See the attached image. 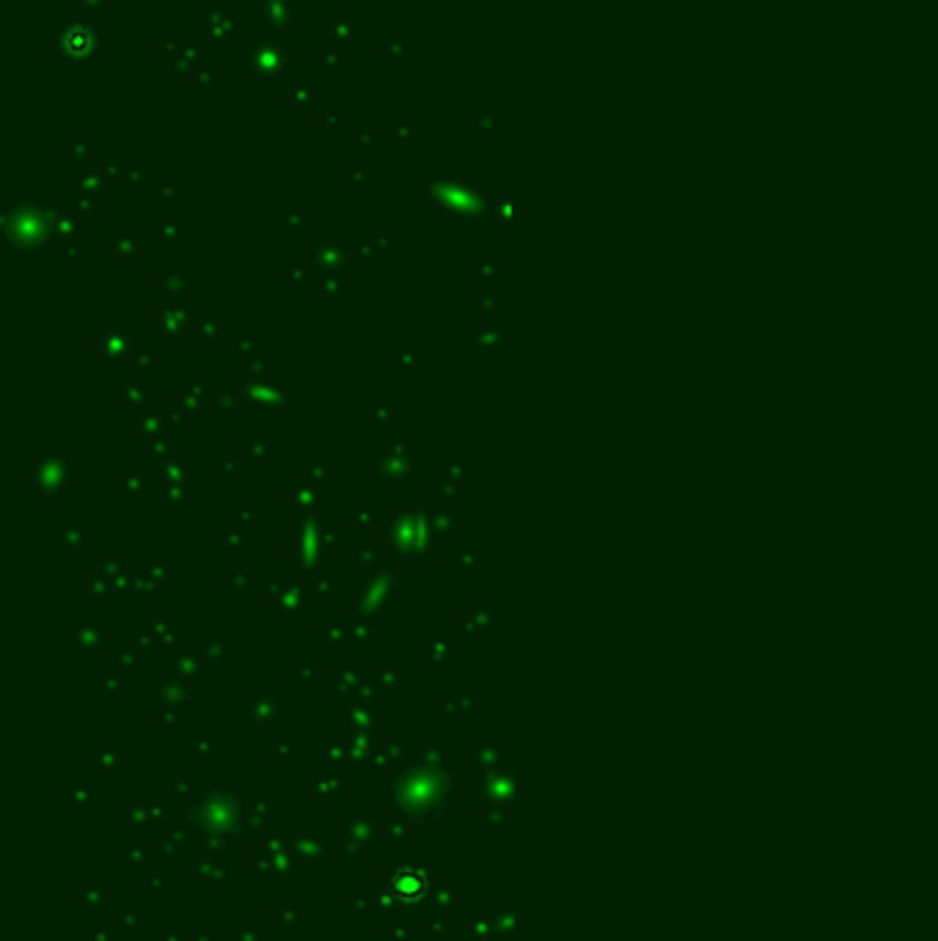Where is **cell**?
Listing matches in <instances>:
<instances>
[{"mask_svg":"<svg viewBox=\"0 0 938 941\" xmlns=\"http://www.w3.org/2000/svg\"><path fill=\"white\" fill-rule=\"evenodd\" d=\"M430 878L427 873L421 870V867H399L397 873L391 875V881H388V889H391V895L397 897L399 903H405V906H413V903H421L424 897L430 895Z\"/></svg>","mask_w":938,"mask_h":941,"instance_id":"obj_1","label":"cell"}]
</instances>
